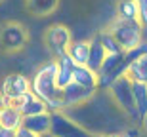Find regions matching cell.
Instances as JSON below:
<instances>
[{
  "instance_id": "cell-1",
  "label": "cell",
  "mask_w": 147,
  "mask_h": 137,
  "mask_svg": "<svg viewBox=\"0 0 147 137\" xmlns=\"http://www.w3.org/2000/svg\"><path fill=\"white\" fill-rule=\"evenodd\" d=\"M63 112H67L84 130H86L88 122H92V126L88 128L90 133L117 135L126 130L124 122L128 116L119 109V105L115 103V99L111 97V93L107 90H98L90 101H86L80 107H75V109H67Z\"/></svg>"
},
{
  "instance_id": "cell-2",
  "label": "cell",
  "mask_w": 147,
  "mask_h": 137,
  "mask_svg": "<svg viewBox=\"0 0 147 137\" xmlns=\"http://www.w3.org/2000/svg\"><path fill=\"white\" fill-rule=\"evenodd\" d=\"M57 61H46L34 71L33 78H31V92L40 97L46 103L50 99H59L61 97V90L57 88L55 76H57Z\"/></svg>"
},
{
  "instance_id": "cell-3",
  "label": "cell",
  "mask_w": 147,
  "mask_h": 137,
  "mask_svg": "<svg viewBox=\"0 0 147 137\" xmlns=\"http://www.w3.org/2000/svg\"><path fill=\"white\" fill-rule=\"evenodd\" d=\"M143 29L145 27L140 23V19H120L117 15L107 25V31L117 38L122 51H132L143 44Z\"/></svg>"
},
{
  "instance_id": "cell-4",
  "label": "cell",
  "mask_w": 147,
  "mask_h": 137,
  "mask_svg": "<svg viewBox=\"0 0 147 137\" xmlns=\"http://www.w3.org/2000/svg\"><path fill=\"white\" fill-rule=\"evenodd\" d=\"M107 92L111 93V97L115 99V103L119 105V109L122 110L130 120L140 124V120H138V110H136V105H134V93H132V80L130 78L126 76V74L117 78L109 88H107Z\"/></svg>"
},
{
  "instance_id": "cell-5",
  "label": "cell",
  "mask_w": 147,
  "mask_h": 137,
  "mask_svg": "<svg viewBox=\"0 0 147 137\" xmlns=\"http://www.w3.org/2000/svg\"><path fill=\"white\" fill-rule=\"evenodd\" d=\"M29 33L25 25L17 21H8L0 29V48L6 51H19L27 46Z\"/></svg>"
},
{
  "instance_id": "cell-6",
  "label": "cell",
  "mask_w": 147,
  "mask_h": 137,
  "mask_svg": "<svg viewBox=\"0 0 147 137\" xmlns=\"http://www.w3.org/2000/svg\"><path fill=\"white\" fill-rule=\"evenodd\" d=\"M44 42H46V48L54 53V57H59V55L67 53L69 46L73 44L71 29L61 25V23L50 25L44 33Z\"/></svg>"
},
{
  "instance_id": "cell-7",
  "label": "cell",
  "mask_w": 147,
  "mask_h": 137,
  "mask_svg": "<svg viewBox=\"0 0 147 137\" xmlns=\"http://www.w3.org/2000/svg\"><path fill=\"white\" fill-rule=\"evenodd\" d=\"M50 132L54 133L55 137H88L90 135L88 130H84L80 124H76L71 116L67 114V112H63V110L52 112Z\"/></svg>"
},
{
  "instance_id": "cell-8",
  "label": "cell",
  "mask_w": 147,
  "mask_h": 137,
  "mask_svg": "<svg viewBox=\"0 0 147 137\" xmlns=\"http://www.w3.org/2000/svg\"><path fill=\"white\" fill-rule=\"evenodd\" d=\"M29 92H31V78L21 72H11L8 76H4V80L0 82V95H4L6 101Z\"/></svg>"
},
{
  "instance_id": "cell-9",
  "label": "cell",
  "mask_w": 147,
  "mask_h": 137,
  "mask_svg": "<svg viewBox=\"0 0 147 137\" xmlns=\"http://www.w3.org/2000/svg\"><path fill=\"white\" fill-rule=\"evenodd\" d=\"M98 90H92V88H86V86H80V84L76 82H71L67 88L61 90V97H63V105H65V109H75V107H80L84 105L86 101L96 95Z\"/></svg>"
},
{
  "instance_id": "cell-10",
  "label": "cell",
  "mask_w": 147,
  "mask_h": 137,
  "mask_svg": "<svg viewBox=\"0 0 147 137\" xmlns=\"http://www.w3.org/2000/svg\"><path fill=\"white\" fill-rule=\"evenodd\" d=\"M52 126V112H42V114H33V116H23V128H27L29 132L44 135L50 132Z\"/></svg>"
},
{
  "instance_id": "cell-11",
  "label": "cell",
  "mask_w": 147,
  "mask_h": 137,
  "mask_svg": "<svg viewBox=\"0 0 147 137\" xmlns=\"http://www.w3.org/2000/svg\"><path fill=\"white\" fill-rule=\"evenodd\" d=\"M73 82L92 90H99V74L94 72L88 65H76L73 69Z\"/></svg>"
},
{
  "instance_id": "cell-12",
  "label": "cell",
  "mask_w": 147,
  "mask_h": 137,
  "mask_svg": "<svg viewBox=\"0 0 147 137\" xmlns=\"http://www.w3.org/2000/svg\"><path fill=\"white\" fill-rule=\"evenodd\" d=\"M126 76L130 78L132 82H145L147 84V51L130 61V65L126 69Z\"/></svg>"
},
{
  "instance_id": "cell-13",
  "label": "cell",
  "mask_w": 147,
  "mask_h": 137,
  "mask_svg": "<svg viewBox=\"0 0 147 137\" xmlns=\"http://www.w3.org/2000/svg\"><path fill=\"white\" fill-rule=\"evenodd\" d=\"M105 57H107V49L103 48V44L99 42L98 36H94V38L90 40V57H88L86 65L90 67L94 72H99L101 67H103Z\"/></svg>"
},
{
  "instance_id": "cell-14",
  "label": "cell",
  "mask_w": 147,
  "mask_h": 137,
  "mask_svg": "<svg viewBox=\"0 0 147 137\" xmlns=\"http://www.w3.org/2000/svg\"><path fill=\"white\" fill-rule=\"evenodd\" d=\"M0 128H8V130H19L23 128V114L21 110L11 107V105H6L4 109L0 110Z\"/></svg>"
},
{
  "instance_id": "cell-15",
  "label": "cell",
  "mask_w": 147,
  "mask_h": 137,
  "mask_svg": "<svg viewBox=\"0 0 147 137\" xmlns=\"http://www.w3.org/2000/svg\"><path fill=\"white\" fill-rule=\"evenodd\" d=\"M132 93H134V105L138 110V120L142 124L147 116V84L132 82Z\"/></svg>"
},
{
  "instance_id": "cell-16",
  "label": "cell",
  "mask_w": 147,
  "mask_h": 137,
  "mask_svg": "<svg viewBox=\"0 0 147 137\" xmlns=\"http://www.w3.org/2000/svg\"><path fill=\"white\" fill-rule=\"evenodd\" d=\"M57 6H59V0H25V8L36 17L54 13Z\"/></svg>"
},
{
  "instance_id": "cell-17",
  "label": "cell",
  "mask_w": 147,
  "mask_h": 137,
  "mask_svg": "<svg viewBox=\"0 0 147 137\" xmlns=\"http://www.w3.org/2000/svg\"><path fill=\"white\" fill-rule=\"evenodd\" d=\"M67 53L73 57L76 65H86L90 57V40H73Z\"/></svg>"
},
{
  "instance_id": "cell-18",
  "label": "cell",
  "mask_w": 147,
  "mask_h": 137,
  "mask_svg": "<svg viewBox=\"0 0 147 137\" xmlns=\"http://www.w3.org/2000/svg\"><path fill=\"white\" fill-rule=\"evenodd\" d=\"M117 17H120V19H140L138 0H117Z\"/></svg>"
},
{
  "instance_id": "cell-19",
  "label": "cell",
  "mask_w": 147,
  "mask_h": 137,
  "mask_svg": "<svg viewBox=\"0 0 147 137\" xmlns=\"http://www.w3.org/2000/svg\"><path fill=\"white\" fill-rule=\"evenodd\" d=\"M21 110V114L23 116H33V114H42V112H50L48 107H46V103H44L40 97H36V95H33V99L29 101Z\"/></svg>"
},
{
  "instance_id": "cell-20",
  "label": "cell",
  "mask_w": 147,
  "mask_h": 137,
  "mask_svg": "<svg viewBox=\"0 0 147 137\" xmlns=\"http://www.w3.org/2000/svg\"><path fill=\"white\" fill-rule=\"evenodd\" d=\"M99 38V42L103 44V48L107 49V53H122V48H120V44L117 42V38H115L113 34L105 29V31H101V33L96 34Z\"/></svg>"
},
{
  "instance_id": "cell-21",
  "label": "cell",
  "mask_w": 147,
  "mask_h": 137,
  "mask_svg": "<svg viewBox=\"0 0 147 137\" xmlns=\"http://www.w3.org/2000/svg\"><path fill=\"white\" fill-rule=\"evenodd\" d=\"M140 4V23L147 29V0H138Z\"/></svg>"
},
{
  "instance_id": "cell-22",
  "label": "cell",
  "mask_w": 147,
  "mask_h": 137,
  "mask_svg": "<svg viewBox=\"0 0 147 137\" xmlns=\"http://www.w3.org/2000/svg\"><path fill=\"white\" fill-rule=\"evenodd\" d=\"M17 137H40V135H36V133H33V132H29L27 128H19V130H17Z\"/></svg>"
},
{
  "instance_id": "cell-23",
  "label": "cell",
  "mask_w": 147,
  "mask_h": 137,
  "mask_svg": "<svg viewBox=\"0 0 147 137\" xmlns=\"http://www.w3.org/2000/svg\"><path fill=\"white\" fill-rule=\"evenodd\" d=\"M0 137H17V132L8 130V128H0Z\"/></svg>"
},
{
  "instance_id": "cell-24",
  "label": "cell",
  "mask_w": 147,
  "mask_h": 137,
  "mask_svg": "<svg viewBox=\"0 0 147 137\" xmlns=\"http://www.w3.org/2000/svg\"><path fill=\"white\" fill-rule=\"evenodd\" d=\"M113 137H134V132H120V133H117V135H113Z\"/></svg>"
},
{
  "instance_id": "cell-25",
  "label": "cell",
  "mask_w": 147,
  "mask_h": 137,
  "mask_svg": "<svg viewBox=\"0 0 147 137\" xmlns=\"http://www.w3.org/2000/svg\"><path fill=\"white\" fill-rule=\"evenodd\" d=\"M88 137H113V135H109V133H90Z\"/></svg>"
},
{
  "instance_id": "cell-26",
  "label": "cell",
  "mask_w": 147,
  "mask_h": 137,
  "mask_svg": "<svg viewBox=\"0 0 147 137\" xmlns=\"http://www.w3.org/2000/svg\"><path fill=\"white\" fill-rule=\"evenodd\" d=\"M6 105H8V101H6V97H4V95H0V110L4 109Z\"/></svg>"
},
{
  "instance_id": "cell-27",
  "label": "cell",
  "mask_w": 147,
  "mask_h": 137,
  "mask_svg": "<svg viewBox=\"0 0 147 137\" xmlns=\"http://www.w3.org/2000/svg\"><path fill=\"white\" fill-rule=\"evenodd\" d=\"M40 137H55V135L52 132H48V133H44V135H40Z\"/></svg>"
},
{
  "instance_id": "cell-28",
  "label": "cell",
  "mask_w": 147,
  "mask_h": 137,
  "mask_svg": "<svg viewBox=\"0 0 147 137\" xmlns=\"http://www.w3.org/2000/svg\"><path fill=\"white\" fill-rule=\"evenodd\" d=\"M0 2H2V0H0Z\"/></svg>"
}]
</instances>
